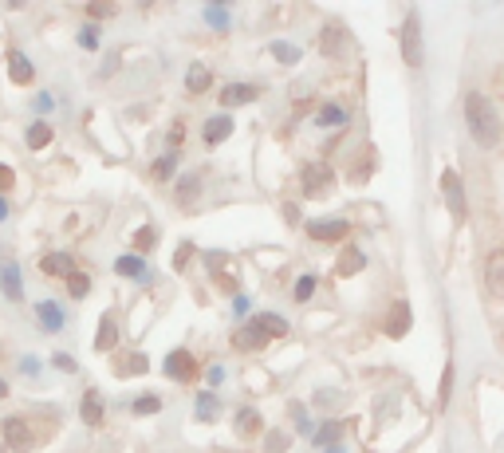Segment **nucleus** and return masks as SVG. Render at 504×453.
<instances>
[{
    "mask_svg": "<svg viewBox=\"0 0 504 453\" xmlns=\"http://www.w3.org/2000/svg\"><path fill=\"white\" fill-rule=\"evenodd\" d=\"M465 126H469V139L481 150H492L504 134L497 103H492L489 95H481V91H469V95H465Z\"/></svg>",
    "mask_w": 504,
    "mask_h": 453,
    "instance_id": "f257e3e1",
    "label": "nucleus"
},
{
    "mask_svg": "<svg viewBox=\"0 0 504 453\" xmlns=\"http://www.w3.org/2000/svg\"><path fill=\"white\" fill-rule=\"evenodd\" d=\"M442 194H445V210L457 225L469 217V205H465V186H461V174L457 170H445L442 174Z\"/></svg>",
    "mask_w": 504,
    "mask_h": 453,
    "instance_id": "f03ea898",
    "label": "nucleus"
},
{
    "mask_svg": "<svg viewBox=\"0 0 504 453\" xmlns=\"http://www.w3.org/2000/svg\"><path fill=\"white\" fill-rule=\"evenodd\" d=\"M402 60H406V68H421V20H418V12H406V20H402Z\"/></svg>",
    "mask_w": 504,
    "mask_h": 453,
    "instance_id": "7ed1b4c3",
    "label": "nucleus"
},
{
    "mask_svg": "<svg viewBox=\"0 0 504 453\" xmlns=\"http://www.w3.org/2000/svg\"><path fill=\"white\" fill-rule=\"evenodd\" d=\"M0 433H4V446L8 449H16V453L36 449V433H32V425L24 422V418H8L4 425H0Z\"/></svg>",
    "mask_w": 504,
    "mask_h": 453,
    "instance_id": "20e7f679",
    "label": "nucleus"
},
{
    "mask_svg": "<svg viewBox=\"0 0 504 453\" xmlns=\"http://www.w3.org/2000/svg\"><path fill=\"white\" fill-rule=\"evenodd\" d=\"M166 375L173 378V383H194L197 378V359L189 355L186 347H173L166 355Z\"/></svg>",
    "mask_w": 504,
    "mask_h": 453,
    "instance_id": "39448f33",
    "label": "nucleus"
},
{
    "mask_svg": "<svg viewBox=\"0 0 504 453\" xmlns=\"http://www.w3.org/2000/svg\"><path fill=\"white\" fill-rule=\"evenodd\" d=\"M304 189H308L311 197H319V194H327V189H335L332 166H324V162H308V166H304Z\"/></svg>",
    "mask_w": 504,
    "mask_h": 453,
    "instance_id": "423d86ee",
    "label": "nucleus"
},
{
    "mask_svg": "<svg viewBox=\"0 0 504 453\" xmlns=\"http://www.w3.org/2000/svg\"><path fill=\"white\" fill-rule=\"evenodd\" d=\"M484 288H489L492 300L504 304V249L489 252V260H484Z\"/></svg>",
    "mask_w": 504,
    "mask_h": 453,
    "instance_id": "0eeeda50",
    "label": "nucleus"
},
{
    "mask_svg": "<svg viewBox=\"0 0 504 453\" xmlns=\"http://www.w3.org/2000/svg\"><path fill=\"white\" fill-rule=\"evenodd\" d=\"M351 225L339 221V217H319V221H308V237L311 241H343Z\"/></svg>",
    "mask_w": 504,
    "mask_h": 453,
    "instance_id": "6e6552de",
    "label": "nucleus"
},
{
    "mask_svg": "<svg viewBox=\"0 0 504 453\" xmlns=\"http://www.w3.org/2000/svg\"><path fill=\"white\" fill-rule=\"evenodd\" d=\"M0 292H4V300H16V304L24 300V276H20V268H16L12 260L0 265Z\"/></svg>",
    "mask_w": 504,
    "mask_h": 453,
    "instance_id": "1a4fd4ad",
    "label": "nucleus"
},
{
    "mask_svg": "<svg viewBox=\"0 0 504 453\" xmlns=\"http://www.w3.org/2000/svg\"><path fill=\"white\" fill-rule=\"evenodd\" d=\"M36 323H40L44 331L56 335V331H63V323H68V320H63V307L56 300H40V304H36Z\"/></svg>",
    "mask_w": 504,
    "mask_h": 453,
    "instance_id": "9d476101",
    "label": "nucleus"
},
{
    "mask_svg": "<svg viewBox=\"0 0 504 453\" xmlns=\"http://www.w3.org/2000/svg\"><path fill=\"white\" fill-rule=\"evenodd\" d=\"M40 272L44 276H63L68 280L71 272H76V257H71V252H48V257H40Z\"/></svg>",
    "mask_w": 504,
    "mask_h": 453,
    "instance_id": "9b49d317",
    "label": "nucleus"
},
{
    "mask_svg": "<svg viewBox=\"0 0 504 453\" xmlns=\"http://www.w3.org/2000/svg\"><path fill=\"white\" fill-rule=\"evenodd\" d=\"M205 147H221V142L233 134V119L228 115H213V119H205Z\"/></svg>",
    "mask_w": 504,
    "mask_h": 453,
    "instance_id": "f8f14e48",
    "label": "nucleus"
},
{
    "mask_svg": "<svg viewBox=\"0 0 504 453\" xmlns=\"http://www.w3.org/2000/svg\"><path fill=\"white\" fill-rule=\"evenodd\" d=\"M252 328L260 331L268 343H272V339H284V335H288V323H284L276 312H264V315H256V320H252Z\"/></svg>",
    "mask_w": 504,
    "mask_h": 453,
    "instance_id": "ddd939ff",
    "label": "nucleus"
},
{
    "mask_svg": "<svg viewBox=\"0 0 504 453\" xmlns=\"http://www.w3.org/2000/svg\"><path fill=\"white\" fill-rule=\"evenodd\" d=\"M8 76H12V83L28 87L32 79H36V68H32V60H28V56H20V52H12V56H8Z\"/></svg>",
    "mask_w": 504,
    "mask_h": 453,
    "instance_id": "4468645a",
    "label": "nucleus"
},
{
    "mask_svg": "<svg viewBox=\"0 0 504 453\" xmlns=\"http://www.w3.org/2000/svg\"><path fill=\"white\" fill-rule=\"evenodd\" d=\"M410 331V304L406 300H398L390 307V320H387V335L390 339H402V335Z\"/></svg>",
    "mask_w": 504,
    "mask_h": 453,
    "instance_id": "2eb2a0df",
    "label": "nucleus"
},
{
    "mask_svg": "<svg viewBox=\"0 0 504 453\" xmlns=\"http://www.w3.org/2000/svg\"><path fill=\"white\" fill-rule=\"evenodd\" d=\"M260 95L252 83H228L225 91H221V103L225 107H244V103H252V99Z\"/></svg>",
    "mask_w": 504,
    "mask_h": 453,
    "instance_id": "dca6fc26",
    "label": "nucleus"
},
{
    "mask_svg": "<svg viewBox=\"0 0 504 453\" xmlns=\"http://www.w3.org/2000/svg\"><path fill=\"white\" fill-rule=\"evenodd\" d=\"M209 83H213V76H209L205 63H189V71H186V91L189 95H205Z\"/></svg>",
    "mask_w": 504,
    "mask_h": 453,
    "instance_id": "f3484780",
    "label": "nucleus"
},
{
    "mask_svg": "<svg viewBox=\"0 0 504 453\" xmlns=\"http://www.w3.org/2000/svg\"><path fill=\"white\" fill-rule=\"evenodd\" d=\"M118 343V323H115V315L107 312L103 320H99V335H95V351H111Z\"/></svg>",
    "mask_w": 504,
    "mask_h": 453,
    "instance_id": "a211bd4d",
    "label": "nucleus"
},
{
    "mask_svg": "<svg viewBox=\"0 0 504 453\" xmlns=\"http://www.w3.org/2000/svg\"><path fill=\"white\" fill-rule=\"evenodd\" d=\"M115 272H118V276H134L139 284H142V280H150V268H146L142 257H118L115 260Z\"/></svg>",
    "mask_w": 504,
    "mask_h": 453,
    "instance_id": "6ab92c4d",
    "label": "nucleus"
},
{
    "mask_svg": "<svg viewBox=\"0 0 504 453\" xmlns=\"http://www.w3.org/2000/svg\"><path fill=\"white\" fill-rule=\"evenodd\" d=\"M79 414H84L87 425H103V394H99V391H87V394H84V406H79Z\"/></svg>",
    "mask_w": 504,
    "mask_h": 453,
    "instance_id": "aec40b11",
    "label": "nucleus"
},
{
    "mask_svg": "<svg viewBox=\"0 0 504 453\" xmlns=\"http://www.w3.org/2000/svg\"><path fill=\"white\" fill-rule=\"evenodd\" d=\"M233 347H241V351H264V347H268V339H264V335L249 323V328H241V331L233 335Z\"/></svg>",
    "mask_w": 504,
    "mask_h": 453,
    "instance_id": "412c9836",
    "label": "nucleus"
},
{
    "mask_svg": "<svg viewBox=\"0 0 504 453\" xmlns=\"http://www.w3.org/2000/svg\"><path fill=\"white\" fill-rule=\"evenodd\" d=\"M366 268V257H363V249H347L343 257H339V276H355V272H363Z\"/></svg>",
    "mask_w": 504,
    "mask_h": 453,
    "instance_id": "4be33fe9",
    "label": "nucleus"
},
{
    "mask_svg": "<svg viewBox=\"0 0 504 453\" xmlns=\"http://www.w3.org/2000/svg\"><path fill=\"white\" fill-rule=\"evenodd\" d=\"M52 139H56V131H52V126L44 123V119L28 126V147H32V150H44V147H48Z\"/></svg>",
    "mask_w": 504,
    "mask_h": 453,
    "instance_id": "5701e85b",
    "label": "nucleus"
},
{
    "mask_svg": "<svg viewBox=\"0 0 504 453\" xmlns=\"http://www.w3.org/2000/svg\"><path fill=\"white\" fill-rule=\"evenodd\" d=\"M68 296H71V300H87V296H91V276H87V272H71V276H68Z\"/></svg>",
    "mask_w": 504,
    "mask_h": 453,
    "instance_id": "b1692460",
    "label": "nucleus"
},
{
    "mask_svg": "<svg viewBox=\"0 0 504 453\" xmlns=\"http://www.w3.org/2000/svg\"><path fill=\"white\" fill-rule=\"evenodd\" d=\"M343 123H347V111H343V107H335V103L319 107V115H316V126H343Z\"/></svg>",
    "mask_w": 504,
    "mask_h": 453,
    "instance_id": "393cba45",
    "label": "nucleus"
},
{
    "mask_svg": "<svg viewBox=\"0 0 504 453\" xmlns=\"http://www.w3.org/2000/svg\"><path fill=\"white\" fill-rule=\"evenodd\" d=\"M236 430H241V433H249V438H252V433H260V414H256L252 406H244V410H236Z\"/></svg>",
    "mask_w": 504,
    "mask_h": 453,
    "instance_id": "a878e982",
    "label": "nucleus"
},
{
    "mask_svg": "<svg viewBox=\"0 0 504 453\" xmlns=\"http://www.w3.org/2000/svg\"><path fill=\"white\" fill-rule=\"evenodd\" d=\"M131 410H134V414H142V418H150V414H158V410H162V398H158V394H139V398L131 402Z\"/></svg>",
    "mask_w": 504,
    "mask_h": 453,
    "instance_id": "bb28decb",
    "label": "nucleus"
},
{
    "mask_svg": "<svg viewBox=\"0 0 504 453\" xmlns=\"http://www.w3.org/2000/svg\"><path fill=\"white\" fill-rule=\"evenodd\" d=\"M197 186H201V178H197V174H186V178H181L178 186H173V189H178V202H181V205L194 202V197H197Z\"/></svg>",
    "mask_w": 504,
    "mask_h": 453,
    "instance_id": "cd10ccee",
    "label": "nucleus"
},
{
    "mask_svg": "<svg viewBox=\"0 0 504 453\" xmlns=\"http://www.w3.org/2000/svg\"><path fill=\"white\" fill-rule=\"evenodd\" d=\"M319 48H324V56H335V52L343 48V28H332V24H327V28H324V40H319Z\"/></svg>",
    "mask_w": 504,
    "mask_h": 453,
    "instance_id": "c85d7f7f",
    "label": "nucleus"
},
{
    "mask_svg": "<svg viewBox=\"0 0 504 453\" xmlns=\"http://www.w3.org/2000/svg\"><path fill=\"white\" fill-rule=\"evenodd\" d=\"M173 170H178V154H162V158L154 162V178L158 181H170Z\"/></svg>",
    "mask_w": 504,
    "mask_h": 453,
    "instance_id": "c756f323",
    "label": "nucleus"
},
{
    "mask_svg": "<svg viewBox=\"0 0 504 453\" xmlns=\"http://www.w3.org/2000/svg\"><path fill=\"white\" fill-rule=\"evenodd\" d=\"M197 418H205V422L217 418V398L213 394H205V391L197 394Z\"/></svg>",
    "mask_w": 504,
    "mask_h": 453,
    "instance_id": "7c9ffc66",
    "label": "nucleus"
},
{
    "mask_svg": "<svg viewBox=\"0 0 504 453\" xmlns=\"http://www.w3.org/2000/svg\"><path fill=\"white\" fill-rule=\"evenodd\" d=\"M311 292H316V276H300L296 288H292V296H296V304H308Z\"/></svg>",
    "mask_w": 504,
    "mask_h": 453,
    "instance_id": "2f4dec72",
    "label": "nucleus"
},
{
    "mask_svg": "<svg viewBox=\"0 0 504 453\" xmlns=\"http://www.w3.org/2000/svg\"><path fill=\"white\" fill-rule=\"evenodd\" d=\"M272 56H276L280 63H300V48H292V44L276 40V44H272Z\"/></svg>",
    "mask_w": 504,
    "mask_h": 453,
    "instance_id": "473e14b6",
    "label": "nucleus"
},
{
    "mask_svg": "<svg viewBox=\"0 0 504 453\" xmlns=\"http://www.w3.org/2000/svg\"><path fill=\"white\" fill-rule=\"evenodd\" d=\"M154 244H158V233H154V229H139V233H134V249H139V252H150Z\"/></svg>",
    "mask_w": 504,
    "mask_h": 453,
    "instance_id": "72a5a7b5",
    "label": "nucleus"
},
{
    "mask_svg": "<svg viewBox=\"0 0 504 453\" xmlns=\"http://www.w3.org/2000/svg\"><path fill=\"white\" fill-rule=\"evenodd\" d=\"M284 449H288V433L272 430V433H268V441H264V453H284Z\"/></svg>",
    "mask_w": 504,
    "mask_h": 453,
    "instance_id": "f704fd0d",
    "label": "nucleus"
},
{
    "mask_svg": "<svg viewBox=\"0 0 504 453\" xmlns=\"http://www.w3.org/2000/svg\"><path fill=\"white\" fill-rule=\"evenodd\" d=\"M209 265H213V272H221V268L228 265V260H225V257H209ZM217 284L233 292V288H236V276H217Z\"/></svg>",
    "mask_w": 504,
    "mask_h": 453,
    "instance_id": "c9c22d12",
    "label": "nucleus"
},
{
    "mask_svg": "<svg viewBox=\"0 0 504 453\" xmlns=\"http://www.w3.org/2000/svg\"><path fill=\"white\" fill-rule=\"evenodd\" d=\"M146 367H150L146 355H131V359L123 362V375H146Z\"/></svg>",
    "mask_w": 504,
    "mask_h": 453,
    "instance_id": "e433bc0d",
    "label": "nucleus"
},
{
    "mask_svg": "<svg viewBox=\"0 0 504 453\" xmlns=\"http://www.w3.org/2000/svg\"><path fill=\"white\" fill-rule=\"evenodd\" d=\"M79 44H84L87 52H95V48H99V28H95V24H87L84 36H79Z\"/></svg>",
    "mask_w": 504,
    "mask_h": 453,
    "instance_id": "4c0bfd02",
    "label": "nucleus"
},
{
    "mask_svg": "<svg viewBox=\"0 0 504 453\" xmlns=\"http://www.w3.org/2000/svg\"><path fill=\"white\" fill-rule=\"evenodd\" d=\"M8 189H16V170L0 166V194H8Z\"/></svg>",
    "mask_w": 504,
    "mask_h": 453,
    "instance_id": "58836bf2",
    "label": "nucleus"
},
{
    "mask_svg": "<svg viewBox=\"0 0 504 453\" xmlns=\"http://www.w3.org/2000/svg\"><path fill=\"white\" fill-rule=\"evenodd\" d=\"M335 438H339V425H332V422H327V425H324V430H319V433H316V441H319V446H332V441H335Z\"/></svg>",
    "mask_w": 504,
    "mask_h": 453,
    "instance_id": "ea45409f",
    "label": "nucleus"
},
{
    "mask_svg": "<svg viewBox=\"0 0 504 453\" xmlns=\"http://www.w3.org/2000/svg\"><path fill=\"white\" fill-rule=\"evenodd\" d=\"M205 20H209V24H217V28H225L228 16L221 12V8H205Z\"/></svg>",
    "mask_w": 504,
    "mask_h": 453,
    "instance_id": "a19ab883",
    "label": "nucleus"
},
{
    "mask_svg": "<svg viewBox=\"0 0 504 453\" xmlns=\"http://www.w3.org/2000/svg\"><path fill=\"white\" fill-rule=\"evenodd\" d=\"M87 12H91V16H99V20H103V16H115L118 8H115V4H91Z\"/></svg>",
    "mask_w": 504,
    "mask_h": 453,
    "instance_id": "79ce46f5",
    "label": "nucleus"
},
{
    "mask_svg": "<svg viewBox=\"0 0 504 453\" xmlns=\"http://www.w3.org/2000/svg\"><path fill=\"white\" fill-rule=\"evenodd\" d=\"M449 386H453V367H445V375H442V406L449 402Z\"/></svg>",
    "mask_w": 504,
    "mask_h": 453,
    "instance_id": "37998d69",
    "label": "nucleus"
},
{
    "mask_svg": "<svg viewBox=\"0 0 504 453\" xmlns=\"http://www.w3.org/2000/svg\"><path fill=\"white\" fill-rule=\"evenodd\" d=\"M181 139H186V131H181V123H173V131H170V147L178 150V147H181Z\"/></svg>",
    "mask_w": 504,
    "mask_h": 453,
    "instance_id": "c03bdc74",
    "label": "nucleus"
},
{
    "mask_svg": "<svg viewBox=\"0 0 504 453\" xmlns=\"http://www.w3.org/2000/svg\"><path fill=\"white\" fill-rule=\"evenodd\" d=\"M225 383V370L221 367H209V386H221Z\"/></svg>",
    "mask_w": 504,
    "mask_h": 453,
    "instance_id": "a18cd8bd",
    "label": "nucleus"
},
{
    "mask_svg": "<svg viewBox=\"0 0 504 453\" xmlns=\"http://www.w3.org/2000/svg\"><path fill=\"white\" fill-rule=\"evenodd\" d=\"M52 362H56L60 370H79V367H76V359H68V355H56V359H52Z\"/></svg>",
    "mask_w": 504,
    "mask_h": 453,
    "instance_id": "49530a36",
    "label": "nucleus"
},
{
    "mask_svg": "<svg viewBox=\"0 0 504 453\" xmlns=\"http://www.w3.org/2000/svg\"><path fill=\"white\" fill-rule=\"evenodd\" d=\"M189 252H194V244H181V252H178V268H186V260H189Z\"/></svg>",
    "mask_w": 504,
    "mask_h": 453,
    "instance_id": "de8ad7c7",
    "label": "nucleus"
},
{
    "mask_svg": "<svg viewBox=\"0 0 504 453\" xmlns=\"http://www.w3.org/2000/svg\"><path fill=\"white\" fill-rule=\"evenodd\" d=\"M0 221H8V202L0 197Z\"/></svg>",
    "mask_w": 504,
    "mask_h": 453,
    "instance_id": "09e8293b",
    "label": "nucleus"
},
{
    "mask_svg": "<svg viewBox=\"0 0 504 453\" xmlns=\"http://www.w3.org/2000/svg\"><path fill=\"white\" fill-rule=\"evenodd\" d=\"M8 394V383H0V398H4Z\"/></svg>",
    "mask_w": 504,
    "mask_h": 453,
    "instance_id": "8fccbe9b",
    "label": "nucleus"
},
{
    "mask_svg": "<svg viewBox=\"0 0 504 453\" xmlns=\"http://www.w3.org/2000/svg\"><path fill=\"white\" fill-rule=\"evenodd\" d=\"M332 453H339V449H332Z\"/></svg>",
    "mask_w": 504,
    "mask_h": 453,
    "instance_id": "3c124183",
    "label": "nucleus"
}]
</instances>
